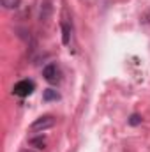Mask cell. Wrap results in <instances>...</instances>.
Here are the masks:
<instances>
[{"instance_id": "6", "label": "cell", "mask_w": 150, "mask_h": 152, "mask_svg": "<svg viewBox=\"0 0 150 152\" xmlns=\"http://www.w3.org/2000/svg\"><path fill=\"white\" fill-rule=\"evenodd\" d=\"M42 99H44L46 103H50V101H58V99H60V94H58L55 88H46V90L42 92Z\"/></svg>"}, {"instance_id": "5", "label": "cell", "mask_w": 150, "mask_h": 152, "mask_svg": "<svg viewBox=\"0 0 150 152\" xmlns=\"http://www.w3.org/2000/svg\"><path fill=\"white\" fill-rule=\"evenodd\" d=\"M28 143H30V147H34V149H37V151L46 149V138H44L42 134H41V136H34V138H30Z\"/></svg>"}, {"instance_id": "9", "label": "cell", "mask_w": 150, "mask_h": 152, "mask_svg": "<svg viewBox=\"0 0 150 152\" xmlns=\"http://www.w3.org/2000/svg\"><path fill=\"white\" fill-rule=\"evenodd\" d=\"M131 126H140L141 122H143V118H141V115H138V113H133L131 117H129V120H127Z\"/></svg>"}, {"instance_id": "10", "label": "cell", "mask_w": 150, "mask_h": 152, "mask_svg": "<svg viewBox=\"0 0 150 152\" xmlns=\"http://www.w3.org/2000/svg\"><path fill=\"white\" fill-rule=\"evenodd\" d=\"M20 152H39V151L34 149V147H23V149H20Z\"/></svg>"}, {"instance_id": "7", "label": "cell", "mask_w": 150, "mask_h": 152, "mask_svg": "<svg viewBox=\"0 0 150 152\" xmlns=\"http://www.w3.org/2000/svg\"><path fill=\"white\" fill-rule=\"evenodd\" d=\"M60 28H62V42L67 46L69 42H71V28H69V25L67 23H60Z\"/></svg>"}, {"instance_id": "11", "label": "cell", "mask_w": 150, "mask_h": 152, "mask_svg": "<svg viewBox=\"0 0 150 152\" xmlns=\"http://www.w3.org/2000/svg\"><path fill=\"white\" fill-rule=\"evenodd\" d=\"M99 2L103 4V7H106V5H108V0H99Z\"/></svg>"}, {"instance_id": "3", "label": "cell", "mask_w": 150, "mask_h": 152, "mask_svg": "<svg viewBox=\"0 0 150 152\" xmlns=\"http://www.w3.org/2000/svg\"><path fill=\"white\" fill-rule=\"evenodd\" d=\"M42 76L48 83H58L60 81V69L57 67V64H48L42 67Z\"/></svg>"}, {"instance_id": "8", "label": "cell", "mask_w": 150, "mask_h": 152, "mask_svg": "<svg viewBox=\"0 0 150 152\" xmlns=\"http://www.w3.org/2000/svg\"><path fill=\"white\" fill-rule=\"evenodd\" d=\"M2 2V7L7 9V11H12V9H18L21 0H0Z\"/></svg>"}, {"instance_id": "2", "label": "cell", "mask_w": 150, "mask_h": 152, "mask_svg": "<svg viewBox=\"0 0 150 152\" xmlns=\"http://www.w3.org/2000/svg\"><path fill=\"white\" fill-rule=\"evenodd\" d=\"M36 90V85L32 80H20L14 87H12V94L18 97H27Z\"/></svg>"}, {"instance_id": "4", "label": "cell", "mask_w": 150, "mask_h": 152, "mask_svg": "<svg viewBox=\"0 0 150 152\" xmlns=\"http://www.w3.org/2000/svg\"><path fill=\"white\" fill-rule=\"evenodd\" d=\"M51 11H53V7H51V2L50 0L41 2V7H39V18H41V21H46L51 16Z\"/></svg>"}, {"instance_id": "1", "label": "cell", "mask_w": 150, "mask_h": 152, "mask_svg": "<svg viewBox=\"0 0 150 152\" xmlns=\"http://www.w3.org/2000/svg\"><path fill=\"white\" fill-rule=\"evenodd\" d=\"M53 126H55V117L53 115H42L30 124V131L32 133H42L46 129H51Z\"/></svg>"}]
</instances>
